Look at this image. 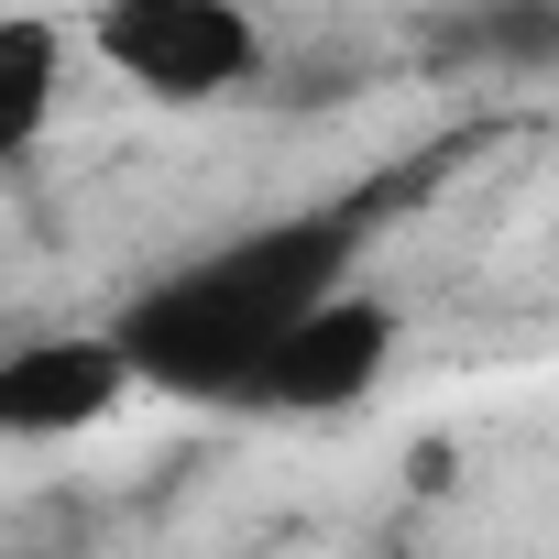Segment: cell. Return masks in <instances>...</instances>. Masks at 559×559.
Here are the masks:
<instances>
[{
  "label": "cell",
  "instance_id": "1",
  "mask_svg": "<svg viewBox=\"0 0 559 559\" xmlns=\"http://www.w3.org/2000/svg\"><path fill=\"white\" fill-rule=\"evenodd\" d=\"M330 286H352V219L341 209H308V219H263L154 286L110 319L143 395H187V406H252V373L274 362Z\"/></svg>",
  "mask_w": 559,
  "mask_h": 559
},
{
  "label": "cell",
  "instance_id": "2",
  "mask_svg": "<svg viewBox=\"0 0 559 559\" xmlns=\"http://www.w3.org/2000/svg\"><path fill=\"white\" fill-rule=\"evenodd\" d=\"M88 45L121 88H143L165 110H198V99H230V88L263 78L252 0H99Z\"/></svg>",
  "mask_w": 559,
  "mask_h": 559
},
{
  "label": "cell",
  "instance_id": "3",
  "mask_svg": "<svg viewBox=\"0 0 559 559\" xmlns=\"http://www.w3.org/2000/svg\"><path fill=\"white\" fill-rule=\"evenodd\" d=\"M384 373H395V308L373 286H330L286 341H274V362L252 373V406H274V417H341Z\"/></svg>",
  "mask_w": 559,
  "mask_h": 559
},
{
  "label": "cell",
  "instance_id": "4",
  "mask_svg": "<svg viewBox=\"0 0 559 559\" xmlns=\"http://www.w3.org/2000/svg\"><path fill=\"white\" fill-rule=\"evenodd\" d=\"M132 352L121 330H34L0 352V439H78L132 395Z\"/></svg>",
  "mask_w": 559,
  "mask_h": 559
},
{
  "label": "cell",
  "instance_id": "5",
  "mask_svg": "<svg viewBox=\"0 0 559 559\" xmlns=\"http://www.w3.org/2000/svg\"><path fill=\"white\" fill-rule=\"evenodd\" d=\"M56 88H67V23H45V12H0V165L45 143Z\"/></svg>",
  "mask_w": 559,
  "mask_h": 559
},
{
  "label": "cell",
  "instance_id": "6",
  "mask_svg": "<svg viewBox=\"0 0 559 559\" xmlns=\"http://www.w3.org/2000/svg\"><path fill=\"white\" fill-rule=\"evenodd\" d=\"M472 34H483L493 56H548V45H559V12H548V0H504V12H483Z\"/></svg>",
  "mask_w": 559,
  "mask_h": 559
}]
</instances>
